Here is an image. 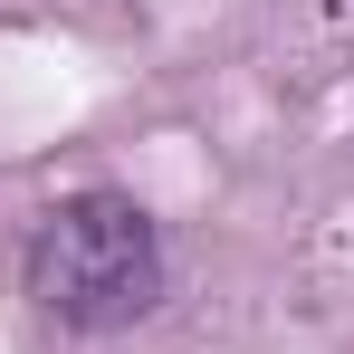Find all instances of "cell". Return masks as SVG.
I'll return each mask as SVG.
<instances>
[{"label":"cell","instance_id":"1","mask_svg":"<svg viewBox=\"0 0 354 354\" xmlns=\"http://www.w3.org/2000/svg\"><path fill=\"white\" fill-rule=\"evenodd\" d=\"M29 297L67 335H115L163 306V230L124 192H77L29 230Z\"/></svg>","mask_w":354,"mask_h":354}]
</instances>
